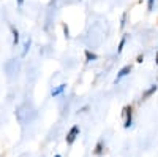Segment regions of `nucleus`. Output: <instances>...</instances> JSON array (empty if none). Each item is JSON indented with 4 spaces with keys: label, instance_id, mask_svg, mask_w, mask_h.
<instances>
[{
    "label": "nucleus",
    "instance_id": "11",
    "mask_svg": "<svg viewBox=\"0 0 158 157\" xmlns=\"http://www.w3.org/2000/svg\"><path fill=\"white\" fill-rule=\"evenodd\" d=\"M125 19H127V13H123V16H122V24H120L122 29H123V25H125Z\"/></svg>",
    "mask_w": 158,
    "mask_h": 157
},
{
    "label": "nucleus",
    "instance_id": "9",
    "mask_svg": "<svg viewBox=\"0 0 158 157\" xmlns=\"http://www.w3.org/2000/svg\"><path fill=\"white\" fill-rule=\"evenodd\" d=\"M63 32H65V37H67V38L70 37V30H68V27H67L65 24H63Z\"/></svg>",
    "mask_w": 158,
    "mask_h": 157
},
{
    "label": "nucleus",
    "instance_id": "6",
    "mask_svg": "<svg viewBox=\"0 0 158 157\" xmlns=\"http://www.w3.org/2000/svg\"><path fill=\"white\" fill-rule=\"evenodd\" d=\"M84 54H85V60H87V62H90V60H97V59H98V56L95 54V52H92V51H89V49L84 51Z\"/></svg>",
    "mask_w": 158,
    "mask_h": 157
},
{
    "label": "nucleus",
    "instance_id": "13",
    "mask_svg": "<svg viewBox=\"0 0 158 157\" xmlns=\"http://www.w3.org/2000/svg\"><path fill=\"white\" fill-rule=\"evenodd\" d=\"M22 2H24V0H18V3H19V5H21V3H22Z\"/></svg>",
    "mask_w": 158,
    "mask_h": 157
},
{
    "label": "nucleus",
    "instance_id": "5",
    "mask_svg": "<svg viewBox=\"0 0 158 157\" xmlns=\"http://www.w3.org/2000/svg\"><path fill=\"white\" fill-rule=\"evenodd\" d=\"M65 89H67V84H60V86H57L56 89H52V97H57V95L63 94Z\"/></svg>",
    "mask_w": 158,
    "mask_h": 157
},
{
    "label": "nucleus",
    "instance_id": "14",
    "mask_svg": "<svg viewBox=\"0 0 158 157\" xmlns=\"http://www.w3.org/2000/svg\"><path fill=\"white\" fill-rule=\"evenodd\" d=\"M56 157H62V155H59V154H57V155H56Z\"/></svg>",
    "mask_w": 158,
    "mask_h": 157
},
{
    "label": "nucleus",
    "instance_id": "4",
    "mask_svg": "<svg viewBox=\"0 0 158 157\" xmlns=\"http://www.w3.org/2000/svg\"><path fill=\"white\" fill-rule=\"evenodd\" d=\"M156 89H158V86H156V84H152L147 90H144V92H142V98H141V100H147L152 94H155V92H156Z\"/></svg>",
    "mask_w": 158,
    "mask_h": 157
},
{
    "label": "nucleus",
    "instance_id": "1",
    "mask_svg": "<svg viewBox=\"0 0 158 157\" xmlns=\"http://www.w3.org/2000/svg\"><path fill=\"white\" fill-rule=\"evenodd\" d=\"M122 117H123V127L130 129L131 122H133V107L131 105H127L122 110Z\"/></svg>",
    "mask_w": 158,
    "mask_h": 157
},
{
    "label": "nucleus",
    "instance_id": "2",
    "mask_svg": "<svg viewBox=\"0 0 158 157\" xmlns=\"http://www.w3.org/2000/svg\"><path fill=\"white\" fill-rule=\"evenodd\" d=\"M79 137V127L77 125H73L70 130H68V133H67V145H73L74 143V140Z\"/></svg>",
    "mask_w": 158,
    "mask_h": 157
},
{
    "label": "nucleus",
    "instance_id": "3",
    "mask_svg": "<svg viewBox=\"0 0 158 157\" xmlns=\"http://www.w3.org/2000/svg\"><path fill=\"white\" fill-rule=\"evenodd\" d=\"M131 68H133L131 65H125V67H123L120 72H118V75H117V78H115V83H118V81L122 80V78H125V76H127V75L131 72Z\"/></svg>",
    "mask_w": 158,
    "mask_h": 157
},
{
    "label": "nucleus",
    "instance_id": "10",
    "mask_svg": "<svg viewBox=\"0 0 158 157\" xmlns=\"http://www.w3.org/2000/svg\"><path fill=\"white\" fill-rule=\"evenodd\" d=\"M142 60H144V54H139V56L136 57V62H138V63H141Z\"/></svg>",
    "mask_w": 158,
    "mask_h": 157
},
{
    "label": "nucleus",
    "instance_id": "7",
    "mask_svg": "<svg viewBox=\"0 0 158 157\" xmlns=\"http://www.w3.org/2000/svg\"><path fill=\"white\" fill-rule=\"evenodd\" d=\"M103 151H104V145H103V141H98V143H97V146H95V149H94V154H95V155H101V154H103Z\"/></svg>",
    "mask_w": 158,
    "mask_h": 157
},
{
    "label": "nucleus",
    "instance_id": "12",
    "mask_svg": "<svg viewBox=\"0 0 158 157\" xmlns=\"http://www.w3.org/2000/svg\"><path fill=\"white\" fill-rule=\"evenodd\" d=\"M155 63L158 65V51H156V54H155Z\"/></svg>",
    "mask_w": 158,
    "mask_h": 157
},
{
    "label": "nucleus",
    "instance_id": "8",
    "mask_svg": "<svg viewBox=\"0 0 158 157\" xmlns=\"http://www.w3.org/2000/svg\"><path fill=\"white\" fill-rule=\"evenodd\" d=\"M125 41H127V35H123V37H122V40H120V43H118V48H117V52H122V51H123Z\"/></svg>",
    "mask_w": 158,
    "mask_h": 157
}]
</instances>
